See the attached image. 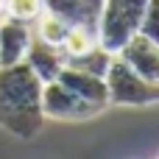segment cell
I'll use <instances>...</instances> for the list:
<instances>
[{
  "label": "cell",
  "instance_id": "cell-4",
  "mask_svg": "<svg viewBox=\"0 0 159 159\" xmlns=\"http://www.w3.org/2000/svg\"><path fill=\"white\" fill-rule=\"evenodd\" d=\"M101 112H103L101 106L78 98L59 78L42 84V115L50 117V120H89Z\"/></svg>",
  "mask_w": 159,
  "mask_h": 159
},
{
  "label": "cell",
  "instance_id": "cell-5",
  "mask_svg": "<svg viewBox=\"0 0 159 159\" xmlns=\"http://www.w3.org/2000/svg\"><path fill=\"white\" fill-rule=\"evenodd\" d=\"M117 56L145 81L159 84V45L151 42L148 36H143L140 31L117 50Z\"/></svg>",
  "mask_w": 159,
  "mask_h": 159
},
{
  "label": "cell",
  "instance_id": "cell-6",
  "mask_svg": "<svg viewBox=\"0 0 159 159\" xmlns=\"http://www.w3.org/2000/svg\"><path fill=\"white\" fill-rule=\"evenodd\" d=\"M28 42H31V25L28 22L0 17V67H11V64L25 61Z\"/></svg>",
  "mask_w": 159,
  "mask_h": 159
},
{
  "label": "cell",
  "instance_id": "cell-11",
  "mask_svg": "<svg viewBox=\"0 0 159 159\" xmlns=\"http://www.w3.org/2000/svg\"><path fill=\"white\" fill-rule=\"evenodd\" d=\"M112 56H115V53H109L106 48H101V45L95 42L89 50H84V53H78V56H70L64 64H67V67H75V70H84V73L103 75L106 67H109V61H112Z\"/></svg>",
  "mask_w": 159,
  "mask_h": 159
},
{
  "label": "cell",
  "instance_id": "cell-14",
  "mask_svg": "<svg viewBox=\"0 0 159 159\" xmlns=\"http://www.w3.org/2000/svg\"><path fill=\"white\" fill-rule=\"evenodd\" d=\"M140 34L159 45V0H148V8L140 22Z\"/></svg>",
  "mask_w": 159,
  "mask_h": 159
},
{
  "label": "cell",
  "instance_id": "cell-13",
  "mask_svg": "<svg viewBox=\"0 0 159 159\" xmlns=\"http://www.w3.org/2000/svg\"><path fill=\"white\" fill-rule=\"evenodd\" d=\"M45 11V0H6L3 3V17L20 20V22H34Z\"/></svg>",
  "mask_w": 159,
  "mask_h": 159
},
{
  "label": "cell",
  "instance_id": "cell-9",
  "mask_svg": "<svg viewBox=\"0 0 159 159\" xmlns=\"http://www.w3.org/2000/svg\"><path fill=\"white\" fill-rule=\"evenodd\" d=\"M59 81H61L67 89H73L78 98H84V101H89V103H95V106H101V109L109 106V92H106L103 75L84 73V70H75V67H67V64H64L61 73H59Z\"/></svg>",
  "mask_w": 159,
  "mask_h": 159
},
{
  "label": "cell",
  "instance_id": "cell-2",
  "mask_svg": "<svg viewBox=\"0 0 159 159\" xmlns=\"http://www.w3.org/2000/svg\"><path fill=\"white\" fill-rule=\"evenodd\" d=\"M148 8V0H103L101 20H98V45L109 53H117L143 22V14Z\"/></svg>",
  "mask_w": 159,
  "mask_h": 159
},
{
  "label": "cell",
  "instance_id": "cell-8",
  "mask_svg": "<svg viewBox=\"0 0 159 159\" xmlns=\"http://www.w3.org/2000/svg\"><path fill=\"white\" fill-rule=\"evenodd\" d=\"M101 6L103 0H45V11L61 17L67 25H78L89 31H98Z\"/></svg>",
  "mask_w": 159,
  "mask_h": 159
},
{
  "label": "cell",
  "instance_id": "cell-1",
  "mask_svg": "<svg viewBox=\"0 0 159 159\" xmlns=\"http://www.w3.org/2000/svg\"><path fill=\"white\" fill-rule=\"evenodd\" d=\"M42 126V81L25 61L0 67V129L17 140H31Z\"/></svg>",
  "mask_w": 159,
  "mask_h": 159
},
{
  "label": "cell",
  "instance_id": "cell-15",
  "mask_svg": "<svg viewBox=\"0 0 159 159\" xmlns=\"http://www.w3.org/2000/svg\"><path fill=\"white\" fill-rule=\"evenodd\" d=\"M3 3H6V0H0V17H3Z\"/></svg>",
  "mask_w": 159,
  "mask_h": 159
},
{
  "label": "cell",
  "instance_id": "cell-12",
  "mask_svg": "<svg viewBox=\"0 0 159 159\" xmlns=\"http://www.w3.org/2000/svg\"><path fill=\"white\" fill-rule=\"evenodd\" d=\"M95 42H98L95 31H89V28H78V25H70V31H67V36H64V42H61L64 61H67L70 56H78V53H84V50H89Z\"/></svg>",
  "mask_w": 159,
  "mask_h": 159
},
{
  "label": "cell",
  "instance_id": "cell-10",
  "mask_svg": "<svg viewBox=\"0 0 159 159\" xmlns=\"http://www.w3.org/2000/svg\"><path fill=\"white\" fill-rule=\"evenodd\" d=\"M31 31H34V36H39L42 42L61 48V42H64L70 25H67L61 17H56V14H50V11H42V14L31 22Z\"/></svg>",
  "mask_w": 159,
  "mask_h": 159
},
{
  "label": "cell",
  "instance_id": "cell-7",
  "mask_svg": "<svg viewBox=\"0 0 159 159\" xmlns=\"http://www.w3.org/2000/svg\"><path fill=\"white\" fill-rule=\"evenodd\" d=\"M25 64H28V67L34 70V75L45 84V81L59 78V73H61V67H64V53H61V48L42 42V39L34 36V31H31V42H28Z\"/></svg>",
  "mask_w": 159,
  "mask_h": 159
},
{
  "label": "cell",
  "instance_id": "cell-3",
  "mask_svg": "<svg viewBox=\"0 0 159 159\" xmlns=\"http://www.w3.org/2000/svg\"><path fill=\"white\" fill-rule=\"evenodd\" d=\"M103 81H106V92H109V106H151V103H159V84L137 75L117 53L112 56V61L103 73Z\"/></svg>",
  "mask_w": 159,
  "mask_h": 159
}]
</instances>
